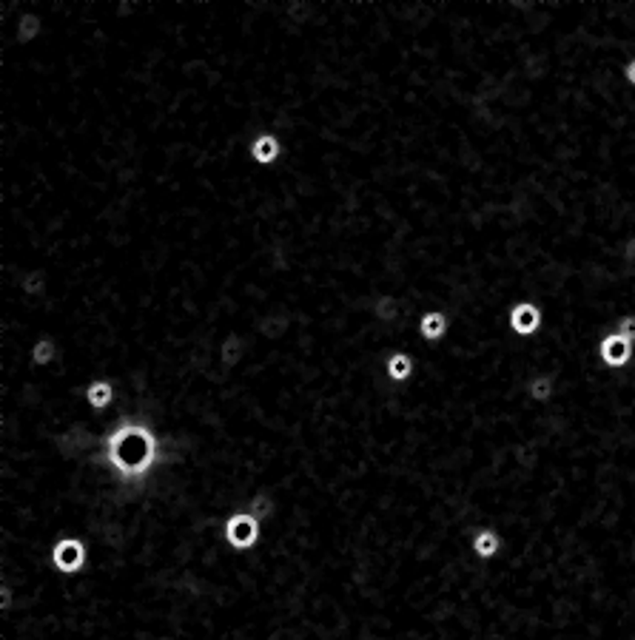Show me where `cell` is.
<instances>
[{
	"instance_id": "obj_1",
	"label": "cell",
	"mask_w": 635,
	"mask_h": 640,
	"mask_svg": "<svg viewBox=\"0 0 635 640\" xmlns=\"http://www.w3.org/2000/svg\"><path fill=\"white\" fill-rule=\"evenodd\" d=\"M103 447H105V464L114 469V476L123 484L145 481L152 476V469L163 461L160 456L163 441L143 421H120L105 436Z\"/></svg>"
},
{
	"instance_id": "obj_2",
	"label": "cell",
	"mask_w": 635,
	"mask_h": 640,
	"mask_svg": "<svg viewBox=\"0 0 635 640\" xmlns=\"http://www.w3.org/2000/svg\"><path fill=\"white\" fill-rule=\"evenodd\" d=\"M260 538H263V524L253 518L248 509L231 512L223 524V541L231 552H237V555L253 549L260 544Z\"/></svg>"
},
{
	"instance_id": "obj_3",
	"label": "cell",
	"mask_w": 635,
	"mask_h": 640,
	"mask_svg": "<svg viewBox=\"0 0 635 640\" xmlns=\"http://www.w3.org/2000/svg\"><path fill=\"white\" fill-rule=\"evenodd\" d=\"M507 328L521 341L539 339L544 330V308L536 299H519V302L507 308Z\"/></svg>"
},
{
	"instance_id": "obj_4",
	"label": "cell",
	"mask_w": 635,
	"mask_h": 640,
	"mask_svg": "<svg viewBox=\"0 0 635 640\" xmlns=\"http://www.w3.org/2000/svg\"><path fill=\"white\" fill-rule=\"evenodd\" d=\"M596 356L607 370H624L635 361V345L630 339H624L616 330H607L599 345H596Z\"/></svg>"
},
{
	"instance_id": "obj_5",
	"label": "cell",
	"mask_w": 635,
	"mask_h": 640,
	"mask_svg": "<svg viewBox=\"0 0 635 640\" xmlns=\"http://www.w3.org/2000/svg\"><path fill=\"white\" fill-rule=\"evenodd\" d=\"M89 564V546L74 536L60 538L52 546V566L63 575H77Z\"/></svg>"
},
{
	"instance_id": "obj_6",
	"label": "cell",
	"mask_w": 635,
	"mask_h": 640,
	"mask_svg": "<svg viewBox=\"0 0 635 640\" xmlns=\"http://www.w3.org/2000/svg\"><path fill=\"white\" fill-rule=\"evenodd\" d=\"M507 541L504 536L496 529V527H479L471 532V541H468V549L473 552V558L479 564H496L501 558Z\"/></svg>"
},
{
	"instance_id": "obj_7",
	"label": "cell",
	"mask_w": 635,
	"mask_h": 640,
	"mask_svg": "<svg viewBox=\"0 0 635 640\" xmlns=\"http://www.w3.org/2000/svg\"><path fill=\"white\" fill-rule=\"evenodd\" d=\"M453 333V319L444 308H431L419 316V339L425 345H442Z\"/></svg>"
},
{
	"instance_id": "obj_8",
	"label": "cell",
	"mask_w": 635,
	"mask_h": 640,
	"mask_svg": "<svg viewBox=\"0 0 635 640\" xmlns=\"http://www.w3.org/2000/svg\"><path fill=\"white\" fill-rule=\"evenodd\" d=\"M92 444H94V438H92V433H89V427L74 424V427H69V430L63 433V436H57V453H60V458L74 461V458H80V456H86V453L92 450Z\"/></svg>"
},
{
	"instance_id": "obj_9",
	"label": "cell",
	"mask_w": 635,
	"mask_h": 640,
	"mask_svg": "<svg viewBox=\"0 0 635 640\" xmlns=\"http://www.w3.org/2000/svg\"><path fill=\"white\" fill-rule=\"evenodd\" d=\"M556 393H559V379H556V373H550V370H539L524 381V396L531 404H536V408L550 404L556 399Z\"/></svg>"
},
{
	"instance_id": "obj_10",
	"label": "cell",
	"mask_w": 635,
	"mask_h": 640,
	"mask_svg": "<svg viewBox=\"0 0 635 640\" xmlns=\"http://www.w3.org/2000/svg\"><path fill=\"white\" fill-rule=\"evenodd\" d=\"M416 373V359L408 353V350H393L388 359H385V376L391 384L402 388V384H408Z\"/></svg>"
},
{
	"instance_id": "obj_11",
	"label": "cell",
	"mask_w": 635,
	"mask_h": 640,
	"mask_svg": "<svg viewBox=\"0 0 635 640\" xmlns=\"http://www.w3.org/2000/svg\"><path fill=\"white\" fill-rule=\"evenodd\" d=\"M83 396H86L92 410H105V408H112L114 404L117 388H114L112 379H92L86 388H83Z\"/></svg>"
},
{
	"instance_id": "obj_12",
	"label": "cell",
	"mask_w": 635,
	"mask_h": 640,
	"mask_svg": "<svg viewBox=\"0 0 635 640\" xmlns=\"http://www.w3.org/2000/svg\"><path fill=\"white\" fill-rule=\"evenodd\" d=\"M248 356V341L237 333H228L220 345V361L225 370H237L243 365V359Z\"/></svg>"
},
{
	"instance_id": "obj_13",
	"label": "cell",
	"mask_w": 635,
	"mask_h": 640,
	"mask_svg": "<svg viewBox=\"0 0 635 640\" xmlns=\"http://www.w3.org/2000/svg\"><path fill=\"white\" fill-rule=\"evenodd\" d=\"M280 152H283V145H280V140L273 137V134H260L257 140L251 143V157L257 160L260 165L277 162V160H280Z\"/></svg>"
},
{
	"instance_id": "obj_14",
	"label": "cell",
	"mask_w": 635,
	"mask_h": 640,
	"mask_svg": "<svg viewBox=\"0 0 635 640\" xmlns=\"http://www.w3.org/2000/svg\"><path fill=\"white\" fill-rule=\"evenodd\" d=\"M399 316H402V302L396 296H379L373 302V319L382 325H399Z\"/></svg>"
},
{
	"instance_id": "obj_15",
	"label": "cell",
	"mask_w": 635,
	"mask_h": 640,
	"mask_svg": "<svg viewBox=\"0 0 635 640\" xmlns=\"http://www.w3.org/2000/svg\"><path fill=\"white\" fill-rule=\"evenodd\" d=\"M245 509H248L251 516L257 518L260 524H265V521H271L273 509H277V501H273V496L268 493V489H260V493H253V498L248 501Z\"/></svg>"
},
{
	"instance_id": "obj_16",
	"label": "cell",
	"mask_w": 635,
	"mask_h": 640,
	"mask_svg": "<svg viewBox=\"0 0 635 640\" xmlns=\"http://www.w3.org/2000/svg\"><path fill=\"white\" fill-rule=\"evenodd\" d=\"M260 333L268 339V341H280L288 330H291V313H280V316H265L260 319Z\"/></svg>"
},
{
	"instance_id": "obj_17",
	"label": "cell",
	"mask_w": 635,
	"mask_h": 640,
	"mask_svg": "<svg viewBox=\"0 0 635 640\" xmlns=\"http://www.w3.org/2000/svg\"><path fill=\"white\" fill-rule=\"evenodd\" d=\"M57 359V341L55 339H37L32 348V365L35 368H49Z\"/></svg>"
},
{
	"instance_id": "obj_18",
	"label": "cell",
	"mask_w": 635,
	"mask_h": 640,
	"mask_svg": "<svg viewBox=\"0 0 635 640\" xmlns=\"http://www.w3.org/2000/svg\"><path fill=\"white\" fill-rule=\"evenodd\" d=\"M40 32H44V20L32 12L20 15V20H17V40L20 43H32Z\"/></svg>"
},
{
	"instance_id": "obj_19",
	"label": "cell",
	"mask_w": 635,
	"mask_h": 640,
	"mask_svg": "<svg viewBox=\"0 0 635 640\" xmlns=\"http://www.w3.org/2000/svg\"><path fill=\"white\" fill-rule=\"evenodd\" d=\"M627 231L630 233H624V237L616 242V256L624 268H635V228H627Z\"/></svg>"
},
{
	"instance_id": "obj_20",
	"label": "cell",
	"mask_w": 635,
	"mask_h": 640,
	"mask_svg": "<svg viewBox=\"0 0 635 640\" xmlns=\"http://www.w3.org/2000/svg\"><path fill=\"white\" fill-rule=\"evenodd\" d=\"M20 288H24L26 296H44V290H46V273H44V271L26 273L24 282H20Z\"/></svg>"
},
{
	"instance_id": "obj_21",
	"label": "cell",
	"mask_w": 635,
	"mask_h": 640,
	"mask_svg": "<svg viewBox=\"0 0 635 640\" xmlns=\"http://www.w3.org/2000/svg\"><path fill=\"white\" fill-rule=\"evenodd\" d=\"M612 330L621 333L624 339H630L632 345H635V313H624L616 319V325H612Z\"/></svg>"
},
{
	"instance_id": "obj_22",
	"label": "cell",
	"mask_w": 635,
	"mask_h": 640,
	"mask_svg": "<svg viewBox=\"0 0 635 640\" xmlns=\"http://www.w3.org/2000/svg\"><path fill=\"white\" fill-rule=\"evenodd\" d=\"M621 80H624L627 89H632V92H635V54H632V57H627V60L621 63Z\"/></svg>"
}]
</instances>
